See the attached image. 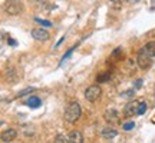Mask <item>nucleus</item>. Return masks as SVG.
Returning a JSON list of instances; mask_svg holds the SVG:
<instances>
[{"label":"nucleus","mask_w":155,"mask_h":143,"mask_svg":"<svg viewBox=\"0 0 155 143\" xmlns=\"http://www.w3.org/2000/svg\"><path fill=\"white\" fill-rule=\"evenodd\" d=\"M81 115H82V109H81V105L78 102H72L66 106V109L63 112V119L68 123H76L79 119H81Z\"/></svg>","instance_id":"obj_1"},{"label":"nucleus","mask_w":155,"mask_h":143,"mask_svg":"<svg viewBox=\"0 0 155 143\" xmlns=\"http://www.w3.org/2000/svg\"><path fill=\"white\" fill-rule=\"evenodd\" d=\"M3 9L9 16H19L23 11V3L20 0H7Z\"/></svg>","instance_id":"obj_2"},{"label":"nucleus","mask_w":155,"mask_h":143,"mask_svg":"<svg viewBox=\"0 0 155 143\" xmlns=\"http://www.w3.org/2000/svg\"><path fill=\"white\" fill-rule=\"evenodd\" d=\"M101 94H102V89L99 84H92L85 90V99L91 103H94L101 97Z\"/></svg>","instance_id":"obj_3"},{"label":"nucleus","mask_w":155,"mask_h":143,"mask_svg":"<svg viewBox=\"0 0 155 143\" xmlns=\"http://www.w3.org/2000/svg\"><path fill=\"white\" fill-rule=\"evenodd\" d=\"M104 119H105V122L109 123V125H116V123L121 122L118 110L114 109V107H109V109H106L105 112H104Z\"/></svg>","instance_id":"obj_4"},{"label":"nucleus","mask_w":155,"mask_h":143,"mask_svg":"<svg viewBox=\"0 0 155 143\" xmlns=\"http://www.w3.org/2000/svg\"><path fill=\"white\" fill-rule=\"evenodd\" d=\"M137 63H138V66L141 67L142 70H148V69H151V66H152V57L139 53L138 57H137Z\"/></svg>","instance_id":"obj_5"},{"label":"nucleus","mask_w":155,"mask_h":143,"mask_svg":"<svg viewBox=\"0 0 155 143\" xmlns=\"http://www.w3.org/2000/svg\"><path fill=\"white\" fill-rule=\"evenodd\" d=\"M32 37L35 40H38V42H46V40H49L50 34L48 30H45L42 27H36L32 30Z\"/></svg>","instance_id":"obj_6"},{"label":"nucleus","mask_w":155,"mask_h":143,"mask_svg":"<svg viewBox=\"0 0 155 143\" xmlns=\"http://www.w3.org/2000/svg\"><path fill=\"white\" fill-rule=\"evenodd\" d=\"M138 107H139V103H138V102H135V100H131V102H128L127 106L124 107V116H127V117H131V116L138 115Z\"/></svg>","instance_id":"obj_7"},{"label":"nucleus","mask_w":155,"mask_h":143,"mask_svg":"<svg viewBox=\"0 0 155 143\" xmlns=\"http://www.w3.org/2000/svg\"><path fill=\"white\" fill-rule=\"evenodd\" d=\"M16 138H17V130L16 129H13V127L7 129V130H5V132H2V135H0L2 142H12V140H15Z\"/></svg>","instance_id":"obj_8"},{"label":"nucleus","mask_w":155,"mask_h":143,"mask_svg":"<svg viewBox=\"0 0 155 143\" xmlns=\"http://www.w3.org/2000/svg\"><path fill=\"white\" fill-rule=\"evenodd\" d=\"M101 135H102V138L104 139L111 140V139H114V138L118 136V132H116V129H114L112 126H108V127H104V129H102Z\"/></svg>","instance_id":"obj_9"},{"label":"nucleus","mask_w":155,"mask_h":143,"mask_svg":"<svg viewBox=\"0 0 155 143\" xmlns=\"http://www.w3.org/2000/svg\"><path fill=\"white\" fill-rule=\"evenodd\" d=\"M139 53L154 57V56H155V42H150V43H147L142 49L139 50Z\"/></svg>","instance_id":"obj_10"},{"label":"nucleus","mask_w":155,"mask_h":143,"mask_svg":"<svg viewBox=\"0 0 155 143\" xmlns=\"http://www.w3.org/2000/svg\"><path fill=\"white\" fill-rule=\"evenodd\" d=\"M68 138H69V143H82L83 142V136L79 130H72V132L68 135Z\"/></svg>","instance_id":"obj_11"},{"label":"nucleus","mask_w":155,"mask_h":143,"mask_svg":"<svg viewBox=\"0 0 155 143\" xmlns=\"http://www.w3.org/2000/svg\"><path fill=\"white\" fill-rule=\"evenodd\" d=\"M26 105L29 107H32V109H38L39 106H42V100L39 99L38 96H30L28 99V102H26Z\"/></svg>","instance_id":"obj_12"},{"label":"nucleus","mask_w":155,"mask_h":143,"mask_svg":"<svg viewBox=\"0 0 155 143\" xmlns=\"http://www.w3.org/2000/svg\"><path fill=\"white\" fill-rule=\"evenodd\" d=\"M111 77H112L111 72H102L101 75L96 76V82L98 83H108L109 80H111Z\"/></svg>","instance_id":"obj_13"},{"label":"nucleus","mask_w":155,"mask_h":143,"mask_svg":"<svg viewBox=\"0 0 155 143\" xmlns=\"http://www.w3.org/2000/svg\"><path fill=\"white\" fill-rule=\"evenodd\" d=\"M6 77H7V80L12 83H16L19 80V75H17V72L15 69H7L6 70Z\"/></svg>","instance_id":"obj_14"},{"label":"nucleus","mask_w":155,"mask_h":143,"mask_svg":"<svg viewBox=\"0 0 155 143\" xmlns=\"http://www.w3.org/2000/svg\"><path fill=\"white\" fill-rule=\"evenodd\" d=\"M122 0H109V7L114 10H121L122 9Z\"/></svg>","instance_id":"obj_15"},{"label":"nucleus","mask_w":155,"mask_h":143,"mask_svg":"<svg viewBox=\"0 0 155 143\" xmlns=\"http://www.w3.org/2000/svg\"><path fill=\"white\" fill-rule=\"evenodd\" d=\"M35 90H36V87H26V89H23V90H20V92L17 93V97H23V96L32 93V92H35Z\"/></svg>","instance_id":"obj_16"},{"label":"nucleus","mask_w":155,"mask_h":143,"mask_svg":"<svg viewBox=\"0 0 155 143\" xmlns=\"http://www.w3.org/2000/svg\"><path fill=\"white\" fill-rule=\"evenodd\" d=\"M55 142L56 143H69V138L65 136V135H58L55 138Z\"/></svg>","instance_id":"obj_17"},{"label":"nucleus","mask_w":155,"mask_h":143,"mask_svg":"<svg viewBox=\"0 0 155 143\" xmlns=\"http://www.w3.org/2000/svg\"><path fill=\"white\" fill-rule=\"evenodd\" d=\"M147 109H148V105H147L145 102H141V103H139V107H138V115H144L145 112H147Z\"/></svg>","instance_id":"obj_18"},{"label":"nucleus","mask_w":155,"mask_h":143,"mask_svg":"<svg viewBox=\"0 0 155 143\" xmlns=\"http://www.w3.org/2000/svg\"><path fill=\"white\" fill-rule=\"evenodd\" d=\"M134 127H135V122H128V123H125V125H124V130L129 132V130H132Z\"/></svg>","instance_id":"obj_19"},{"label":"nucleus","mask_w":155,"mask_h":143,"mask_svg":"<svg viewBox=\"0 0 155 143\" xmlns=\"http://www.w3.org/2000/svg\"><path fill=\"white\" fill-rule=\"evenodd\" d=\"M35 20H36L38 23H40V24H43V26H48V27H50V26H52V23H50L49 20H43V19H39V17H36Z\"/></svg>","instance_id":"obj_20"},{"label":"nucleus","mask_w":155,"mask_h":143,"mask_svg":"<svg viewBox=\"0 0 155 143\" xmlns=\"http://www.w3.org/2000/svg\"><path fill=\"white\" fill-rule=\"evenodd\" d=\"M121 55H122V47H116L111 53V57H118V56H121Z\"/></svg>","instance_id":"obj_21"},{"label":"nucleus","mask_w":155,"mask_h":143,"mask_svg":"<svg viewBox=\"0 0 155 143\" xmlns=\"http://www.w3.org/2000/svg\"><path fill=\"white\" fill-rule=\"evenodd\" d=\"M134 93H135V90L131 89V90H128V92H125V93H121V96L122 97H132Z\"/></svg>","instance_id":"obj_22"},{"label":"nucleus","mask_w":155,"mask_h":143,"mask_svg":"<svg viewBox=\"0 0 155 143\" xmlns=\"http://www.w3.org/2000/svg\"><path fill=\"white\" fill-rule=\"evenodd\" d=\"M73 49H75V47H72V49H69V50H68V53H65V55H63V57H62V62H61V63H63V62H65V60L68 59V57L71 56V53L73 52Z\"/></svg>","instance_id":"obj_23"},{"label":"nucleus","mask_w":155,"mask_h":143,"mask_svg":"<svg viewBox=\"0 0 155 143\" xmlns=\"http://www.w3.org/2000/svg\"><path fill=\"white\" fill-rule=\"evenodd\" d=\"M124 3H128V5H134V3H137V0H122Z\"/></svg>","instance_id":"obj_24"},{"label":"nucleus","mask_w":155,"mask_h":143,"mask_svg":"<svg viewBox=\"0 0 155 143\" xmlns=\"http://www.w3.org/2000/svg\"><path fill=\"white\" fill-rule=\"evenodd\" d=\"M135 83H137V84H135V86H137V89H139L141 86H142V80H141V79H139V80H137Z\"/></svg>","instance_id":"obj_25"},{"label":"nucleus","mask_w":155,"mask_h":143,"mask_svg":"<svg viewBox=\"0 0 155 143\" xmlns=\"http://www.w3.org/2000/svg\"><path fill=\"white\" fill-rule=\"evenodd\" d=\"M9 44H10V46H16V42H15L13 39H9Z\"/></svg>","instance_id":"obj_26"}]
</instances>
